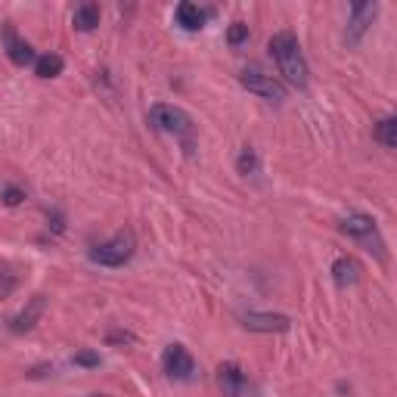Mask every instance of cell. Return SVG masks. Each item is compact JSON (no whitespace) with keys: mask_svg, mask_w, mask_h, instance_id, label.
Returning <instances> with one entry per match:
<instances>
[{"mask_svg":"<svg viewBox=\"0 0 397 397\" xmlns=\"http://www.w3.org/2000/svg\"><path fill=\"white\" fill-rule=\"evenodd\" d=\"M152 124H156L162 134H171L174 140H180L183 143V149L192 156V149H196V124H192V118L183 112L180 106H168V103H158V106H152Z\"/></svg>","mask_w":397,"mask_h":397,"instance_id":"7a4b0ae2","label":"cell"},{"mask_svg":"<svg viewBox=\"0 0 397 397\" xmlns=\"http://www.w3.org/2000/svg\"><path fill=\"white\" fill-rule=\"evenodd\" d=\"M4 40H6V56H10L16 65H28V62H35V59H38L28 40H22L13 31V25H6V28H4Z\"/></svg>","mask_w":397,"mask_h":397,"instance_id":"8fae6325","label":"cell"},{"mask_svg":"<svg viewBox=\"0 0 397 397\" xmlns=\"http://www.w3.org/2000/svg\"><path fill=\"white\" fill-rule=\"evenodd\" d=\"M134 251H137L134 233L121 230V233H115L112 239H106V242H99V246L90 249V261L99 264V267H124L134 258Z\"/></svg>","mask_w":397,"mask_h":397,"instance_id":"277c9868","label":"cell"},{"mask_svg":"<svg viewBox=\"0 0 397 397\" xmlns=\"http://www.w3.org/2000/svg\"><path fill=\"white\" fill-rule=\"evenodd\" d=\"M270 56L292 87H308V62H304L301 44L292 31H280V35L270 38Z\"/></svg>","mask_w":397,"mask_h":397,"instance_id":"6da1fadb","label":"cell"},{"mask_svg":"<svg viewBox=\"0 0 397 397\" xmlns=\"http://www.w3.org/2000/svg\"><path fill=\"white\" fill-rule=\"evenodd\" d=\"M357 276H360V267H357V261L354 258H335V264H332V280H335V285H354L357 283Z\"/></svg>","mask_w":397,"mask_h":397,"instance_id":"7c38bea8","label":"cell"},{"mask_svg":"<svg viewBox=\"0 0 397 397\" xmlns=\"http://www.w3.org/2000/svg\"><path fill=\"white\" fill-rule=\"evenodd\" d=\"M255 168H258V158H255V152H242V156H239V171L242 174H251V171H255Z\"/></svg>","mask_w":397,"mask_h":397,"instance_id":"d6986e66","label":"cell"},{"mask_svg":"<svg viewBox=\"0 0 397 397\" xmlns=\"http://www.w3.org/2000/svg\"><path fill=\"white\" fill-rule=\"evenodd\" d=\"M217 385L227 397H251V382L236 363H221L217 369Z\"/></svg>","mask_w":397,"mask_h":397,"instance_id":"52a82bcc","label":"cell"},{"mask_svg":"<svg viewBox=\"0 0 397 397\" xmlns=\"http://www.w3.org/2000/svg\"><path fill=\"white\" fill-rule=\"evenodd\" d=\"M239 81H242V87H246L249 94H258L261 99H270V103L285 99V87L270 72L261 69V65H249V69H242Z\"/></svg>","mask_w":397,"mask_h":397,"instance_id":"5b68a950","label":"cell"},{"mask_svg":"<svg viewBox=\"0 0 397 397\" xmlns=\"http://www.w3.org/2000/svg\"><path fill=\"white\" fill-rule=\"evenodd\" d=\"M174 16H177V25H183L187 31H199L202 22H205V13H202L196 4H180Z\"/></svg>","mask_w":397,"mask_h":397,"instance_id":"5bb4252c","label":"cell"},{"mask_svg":"<svg viewBox=\"0 0 397 397\" xmlns=\"http://www.w3.org/2000/svg\"><path fill=\"white\" fill-rule=\"evenodd\" d=\"M62 56L59 53H44V56H38L35 59V72L40 75V78H56L59 72H62Z\"/></svg>","mask_w":397,"mask_h":397,"instance_id":"9a60e30c","label":"cell"},{"mask_svg":"<svg viewBox=\"0 0 397 397\" xmlns=\"http://www.w3.org/2000/svg\"><path fill=\"white\" fill-rule=\"evenodd\" d=\"M13 285H16V273L13 270H4V273H0V301L13 292Z\"/></svg>","mask_w":397,"mask_h":397,"instance_id":"ac0fdd59","label":"cell"},{"mask_svg":"<svg viewBox=\"0 0 397 397\" xmlns=\"http://www.w3.org/2000/svg\"><path fill=\"white\" fill-rule=\"evenodd\" d=\"M242 326L251 329V332H285L289 329V317L283 314H246L242 317Z\"/></svg>","mask_w":397,"mask_h":397,"instance_id":"9c48e42d","label":"cell"},{"mask_svg":"<svg viewBox=\"0 0 397 397\" xmlns=\"http://www.w3.org/2000/svg\"><path fill=\"white\" fill-rule=\"evenodd\" d=\"M379 16V4H351V19H348V44H357V40L366 35V28L373 25V19Z\"/></svg>","mask_w":397,"mask_h":397,"instance_id":"ba28073f","label":"cell"},{"mask_svg":"<svg viewBox=\"0 0 397 397\" xmlns=\"http://www.w3.org/2000/svg\"><path fill=\"white\" fill-rule=\"evenodd\" d=\"M376 140L382 143L385 149H394L397 146V118H382V121L376 124Z\"/></svg>","mask_w":397,"mask_h":397,"instance_id":"2e32d148","label":"cell"},{"mask_svg":"<svg viewBox=\"0 0 397 397\" xmlns=\"http://www.w3.org/2000/svg\"><path fill=\"white\" fill-rule=\"evenodd\" d=\"M227 40H230L233 47L246 44V40H249V25H242V22H233V25H230V31H227Z\"/></svg>","mask_w":397,"mask_h":397,"instance_id":"e0dca14e","label":"cell"},{"mask_svg":"<svg viewBox=\"0 0 397 397\" xmlns=\"http://www.w3.org/2000/svg\"><path fill=\"white\" fill-rule=\"evenodd\" d=\"M162 366L165 373L177 379V382H190V379H196V360L190 357V351L183 348V344H168L165 354H162Z\"/></svg>","mask_w":397,"mask_h":397,"instance_id":"8992f818","label":"cell"},{"mask_svg":"<svg viewBox=\"0 0 397 397\" xmlns=\"http://www.w3.org/2000/svg\"><path fill=\"white\" fill-rule=\"evenodd\" d=\"M22 199H25V192L19 187H6L4 190V202H6V205H19Z\"/></svg>","mask_w":397,"mask_h":397,"instance_id":"44dd1931","label":"cell"},{"mask_svg":"<svg viewBox=\"0 0 397 397\" xmlns=\"http://www.w3.org/2000/svg\"><path fill=\"white\" fill-rule=\"evenodd\" d=\"M72 25L78 31H94L99 25V6L97 4H78L72 13Z\"/></svg>","mask_w":397,"mask_h":397,"instance_id":"4fadbf2b","label":"cell"},{"mask_svg":"<svg viewBox=\"0 0 397 397\" xmlns=\"http://www.w3.org/2000/svg\"><path fill=\"white\" fill-rule=\"evenodd\" d=\"M339 230L344 236H351L354 242H360L363 249L369 251V255H376L379 261H385L388 258V251H385V239H382V233H379V227L373 217H366V214H348V217H342V224H339Z\"/></svg>","mask_w":397,"mask_h":397,"instance_id":"3957f363","label":"cell"},{"mask_svg":"<svg viewBox=\"0 0 397 397\" xmlns=\"http://www.w3.org/2000/svg\"><path fill=\"white\" fill-rule=\"evenodd\" d=\"M75 363H78V366H99V354L81 351V354H75Z\"/></svg>","mask_w":397,"mask_h":397,"instance_id":"ffe728a7","label":"cell"},{"mask_svg":"<svg viewBox=\"0 0 397 397\" xmlns=\"http://www.w3.org/2000/svg\"><path fill=\"white\" fill-rule=\"evenodd\" d=\"M44 308H47L44 295H35V298H31V301L19 310V314L13 317L10 329H13V332H28V329H35V323L40 320V314H44Z\"/></svg>","mask_w":397,"mask_h":397,"instance_id":"30bf717a","label":"cell"}]
</instances>
